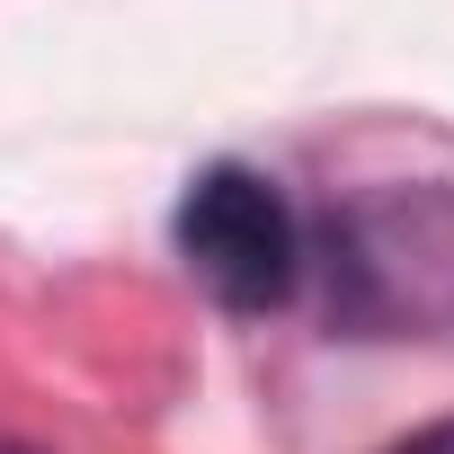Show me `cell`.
<instances>
[{
    "label": "cell",
    "instance_id": "cell-3",
    "mask_svg": "<svg viewBox=\"0 0 454 454\" xmlns=\"http://www.w3.org/2000/svg\"><path fill=\"white\" fill-rule=\"evenodd\" d=\"M392 454H454V419H436V427H419V436H401Z\"/></svg>",
    "mask_w": 454,
    "mask_h": 454
},
{
    "label": "cell",
    "instance_id": "cell-1",
    "mask_svg": "<svg viewBox=\"0 0 454 454\" xmlns=\"http://www.w3.org/2000/svg\"><path fill=\"white\" fill-rule=\"evenodd\" d=\"M169 241H178L187 277L241 321L286 312L303 286V223H294L286 187L250 160H205L169 214Z\"/></svg>",
    "mask_w": 454,
    "mask_h": 454
},
{
    "label": "cell",
    "instance_id": "cell-4",
    "mask_svg": "<svg viewBox=\"0 0 454 454\" xmlns=\"http://www.w3.org/2000/svg\"><path fill=\"white\" fill-rule=\"evenodd\" d=\"M0 454H36V445H0Z\"/></svg>",
    "mask_w": 454,
    "mask_h": 454
},
{
    "label": "cell",
    "instance_id": "cell-2",
    "mask_svg": "<svg viewBox=\"0 0 454 454\" xmlns=\"http://www.w3.org/2000/svg\"><path fill=\"white\" fill-rule=\"evenodd\" d=\"M330 312L348 330L454 321V205L356 196L330 214Z\"/></svg>",
    "mask_w": 454,
    "mask_h": 454
}]
</instances>
